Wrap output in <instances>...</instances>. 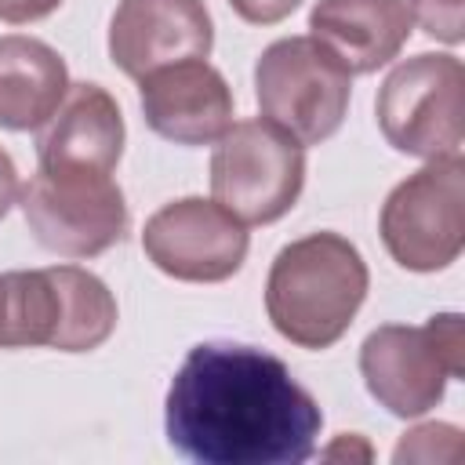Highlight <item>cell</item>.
I'll list each match as a JSON object with an SVG mask.
<instances>
[{
    "mask_svg": "<svg viewBox=\"0 0 465 465\" xmlns=\"http://www.w3.org/2000/svg\"><path fill=\"white\" fill-rule=\"evenodd\" d=\"M171 447L200 465H298L323 429L320 403L287 363L240 341H200L171 378Z\"/></svg>",
    "mask_w": 465,
    "mask_h": 465,
    "instance_id": "1",
    "label": "cell"
},
{
    "mask_svg": "<svg viewBox=\"0 0 465 465\" xmlns=\"http://www.w3.org/2000/svg\"><path fill=\"white\" fill-rule=\"evenodd\" d=\"M367 262L338 232L291 240L269 269L265 312L272 327L302 349H331L367 298Z\"/></svg>",
    "mask_w": 465,
    "mask_h": 465,
    "instance_id": "2",
    "label": "cell"
},
{
    "mask_svg": "<svg viewBox=\"0 0 465 465\" xmlns=\"http://www.w3.org/2000/svg\"><path fill=\"white\" fill-rule=\"evenodd\" d=\"M116 331L113 291L80 265L0 272V349L91 352Z\"/></svg>",
    "mask_w": 465,
    "mask_h": 465,
    "instance_id": "3",
    "label": "cell"
},
{
    "mask_svg": "<svg viewBox=\"0 0 465 465\" xmlns=\"http://www.w3.org/2000/svg\"><path fill=\"white\" fill-rule=\"evenodd\" d=\"M367 392L396 418H418L443 400L450 378L465 374V331L458 312H440L421 327L385 323L360 345Z\"/></svg>",
    "mask_w": 465,
    "mask_h": 465,
    "instance_id": "4",
    "label": "cell"
},
{
    "mask_svg": "<svg viewBox=\"0 0 465 465\" xmlns=\"http://www.w3.org/2000/svg\"><path fill=\"white\" fill-rule=\"evenodd\" d=\"M349 94L352 73L316 36L272 40L254 65V98L262 116L302 145H320L341 127Z\"/></svg>",
    "mask_w": 465,
    "mask_h": 465,
    "instance_id": "5",
    "label": "cell"
},
{
    "mask_svg": "<svg viewBox=\"0 0 465 465\" xmlns=\"http://www.w3.org/2000/svg\"><path fill=\"white\" fill-rule=\"evenodd\" d=\"M305 185V149L272 120H236L211 153V193L243 225L283 218Z\"/></svg>",
    "mask_w": 465,
    "mask_h": 465,
    "instance_id": "6",
    "label": "cell"
},
{
    "mask_svg": "<svg viewBox=\"0 0 465 465\" xmlns=\"http://www.w3.org/2000/svg\"><path fill=\"white\" fill-rule=\"evenodd\" d=\"M465 69L454 54H414L400 62L378 87V127L385 142L407 156L447 160L461 156Z\"/></svg>",
    "mask_w": 465,
    "mask_h": 465,
    "instance_id": "7",
    "label": "cell"
},
{
    "mask_svg": "<svg viewBox=\"0 0 465 465\" xmlns=\"http://www.w3.org/2000/svg\"><path fill=\"white\" fill-rule=\"evenodd\" d=\"M381 243L411 272L447 269L465 247V160H429L381 207Z\"/></svg>",
    "mask_w": 465,
    "mask_h": 465,
    "instance_id": "8",
    "label": "cell"
},
{
    "mask_svg": "<svg viewBox=\"0 0 465 465\" xmlns=\"http://www.w3.org/2000/svg\"><path fill=\"white\" fill-rule=\"evenodd\" d=\"M18 200L36 243L62 258H94L127 232V203L113 174L36 171Z\"/></svg>",
    "mask_w": 465,
    "mask_h": 465,
    "instance_id": "9",
    "label": "cell"
},
{
    "mask_svg": "<svg viewBox=\"0 0 465 465\" xmlns=\"http://www.w3.org/2000/svg\"><path fill=\"white\" fill-rule=\"evenodd\" d=\"M247 247V225L218 200L203 196L163 203L142 229V251L149 262L185 283H222L236 276Z\"/></svg>",
    "mask_w": 465,
    "mask_h": 465,
    "instance_id": "10",
    "label": "cell"
},
{
    "mask_svg": "<svg viewBox=\"0 0 465 465\" xmlns=\"http://www.w3.org/2000/svg\"><path fill=\"white\" fill-rule=\"evenodd\" d=\"M211 44L203 0H120L109 22V58L134 80L171 62L207 58Z\"/></svg>",
    "mask_w": 465,
    "mask_h": 465,
    "instance_id": "11",
    "label": "cell"
},
{
    "mask_svg": "<svg viewBox=\"0 0 465 465\" xmlns=\"http://www.w3.org/2000/svg\"><path fill=\"white\" fill-rule=\"evenodd\" d=\"M138 84L145 124L174 145H211L232 124V87L203 58L160 65Z\"/></svg>",
    "mask_w": 465,
    "mask_h": 465,
    "instance_id": "12",
    "label": "cell"
},
{
    "mask_svg": "<svg viewBox=\"0 0 465 465\" xmlns=\"http://www.w3.org/2000/svg\"><path fill=\"white\" fill-rule=\"evenodd\" d=\"M124 153V116L116 98L98 84H69L58 109L47 116L36 156L40 171L113 174Z\"/></svg>",
    "mask_w": 465,
    "mask_h": 465,
    "instance_id": "13",
    "label": "cell"
},
{
    "mask_svg": "<svg viewBox=\"0 0 465 465\" xmlns=\"http://www.w3.org/2000/svg\"><path fill=\"white\" fill-rule=\"evenodd\" d=\"M309 29L349 73H374L407 44L411 11L407 0H316Z\"/></svg>",
    "mask_w": 465,
    "mask_h": 465,
    "instance_id": "14",
    "label": "cell"
},
{
    "mask_svg": "<svg viewBox=\"0 0 465 465\" xmlns=\"http://www.w3.org/2000/svg\"><path fill=\"white\" fill-rule=\"evenodd\" d=\"M69 91V69L62 54L22 33L0 36V127L36 131L58 109Z\"/></svg>",
    "mask_w": 465,
    "mask_h": 465,
    "instance_id": "15",
    "label": "cell"
},
{
    "mask_svg": "<svg viewBox=\"0 0 465 465\" xmlns=\"http://www.w3.org/2000/svg\"><path fill=\"white\" fill-rule=\"evenodd\" d=\"M411 22L443 44H461L465 36V0H407Z\"/></svg>",
    "mask_w": 465,
    "mask_h": 465,
    "instance_id": "16",
    "label": "cell"
},
{
    "mask_svg": "<svg viewBox=\"0 0 465 465\" xmlns=\"http://www.w3.org/2000/svg\"><path fill=\"white\" fill-rule=\"evenodd\" d=\"M450 432H454V425H436V421L411 429V432L400 440V447H396V461H403V458H421V461L443 458V454H440V440L450 436Z\"/></svg>",
    "mask_w": 465,
    "mask_h": 465,
    "instance_id": "17",
    "label": "cell"
},
{
    "mask_svg": "<svg viewBox=\"0 0 465 465\" xmlns=\"http://www.w3.org/2000/svg\"><path fill=\"white\" fill-rule=\"evenodd\" d=\"M229 4H232V11H236L243 22H251V25H276V22H283L291 11H298L302 0H229Z\"/></svg>",
    "mask_w": 465,
    "mask_h": 465,
    "instance_id": "18",
    "label": "cell"
},
{
    "mask_svg": "<svg viewBox=\"0 0 465 465\" xmlns=\"http://www.w3.org/2000/svg\"><path fill=\"white\" fill-rule=\"evenodd\" d=\"M62 0H0V22L25 25L36 18H47Z\"/></svg>",
    "mask_w": 465,
    "mask_h": 465,
    "instance_id": "19",
    "label": "cell"
},
{
    "mask_svg": "<svg viewBox=\"0 0 465 465\" xmlns=\"http://www.w3.org/2000/svg\"><path fill=\"white\" fill-rule=\"evenodd\" d=\"M18 193H22V185H18V171H15L11 156L0 149V218L18 203Z\"/></svg>",
    "mask_w": 465,
    "mask_h": 465,
    "instance_id": "20",
    "label": "cell"
}]
</instances>
